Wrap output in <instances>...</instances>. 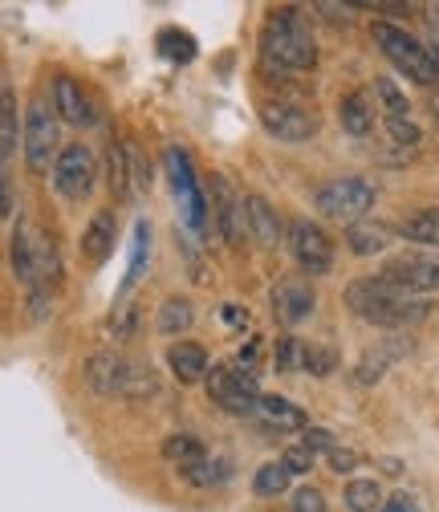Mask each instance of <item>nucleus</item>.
I'll list each match as a JSON object with an SVG mask.
<instances>
[{
  "mask_svg": "<svg viewBox=\"0 0 439 512\" xmlns=\"http://www.w3.org/2000/svg\"><path fill=\"white\" fill-rule=\"evenodd\" d=\"M342 297H346L350 313H358L362 322L383 326V330H407V326H419L423 317L431 313V301H427V297L403 293V289L391 285L387 277H362V281H350Z\"/></svg>",
  "mask_w": 439,
  "mask_h": 512,
  "instance_id": "1",
  "label": "nucleus"
},
{
  "mask_svg": "<svg viewBox=\"0 0 439 512\" xmlns=\"http://www.w3.org/2000/svg\"><path fill=\"white\" fill-rule=\"evenodd\" d=\"M261 53L273 70H313L318 66V45H313L305 21L293 13V9H273L269 21H265V33H261Z\"/></svg>",
  "mask_w": 439,
  "mask_h": 512,
  "instance_id": "2",
  "label": "nucleus"
},
{
  "mask_svg": "<svg viewBox=\"0 0 439 512\" xmlns=\"http://www.w3.org/2000/svg\"><path fill=\"white\" fill-rule=\"evenodd\" d=\"M86 382L98 395H127V399L159 395V378L143 362H131L114 350H98L86 358Z\"/></svg>",
  "mask_w": 439,
  "mask_h": 512,
  "instance_id": "3",
  "label": "nucleus"
},
{
  "mask_svg": "<svg viewBox=\"0 0 439 512\" xmlns=\"http://www.w3.org/2000/svg\"><path fill=\"white\" fill-rule=\"evenodd\" d=\"M370 37H374V45H379L395 61L399 74H407L419 86H439V53L431 45L415 41L407 29H399L391 21H374L370 25Z\"/></svg>",
  "mask_w": 439,
  "mask_h": 512,
  "instance_id": "4",
  "label": "nucleus"
},
{
  "mask_svg": "<svg viewBox=\"0 0 439 512\" xmlns=\"http://www.w3.org/2000/svg\"><path fill=\"white\" fill-rule=\"evenodd\" d=\"M57 143H61V118L45 98H29L25 110V131H21V147H25V163L33 171H53L57 163Z\"/></svg>",
  "mask_w": 439,
  "mask_h": 512,
  "instance_id": "5",
  "label": "nucleus"
},
{
  "mask_svg": "<svg viewBox=\"0 0 439 512\" xmlns=\"http://www.w3.org/2000/svg\"><path fill=\"white\" fill-rule=\"evenodd\" d=\"M313 208L330 220H346V224H358L370 208H374V183L358 179V175H342V179H330L313 191Z\"/></svg>",
  "mask_w": 439,
  "mask_h": 512,
  "instance_id": "6",
  "label": "nucleus"
},
{
  "mask_svg": "<svg viewBox=\"0 0 439 512\" xmlns=\"http://www.w3.org/2000/svg\"><path fill=\"white\" fill-rule=\"evenodd\" d=\"M49 179H53V191H57L61 200H70V204L90 200V191H94V183H98V159H94V151H90L86 143L61 147V155H57Z\"/></svg>",
  "mask_w": 439,
  "mask_h": 512,
  "instance_id": "7",
  "label": "nucleus"
},
{
  "mask_svg": "<svg viewBox=\"0 0 439 512\" xmlns=\"http://www.w3.org/2000/svg\"><path fill=\"white\" fill-rule=\"evenodd\" d=\"M208 395L220 411H232V415H253L257 403H261V387H257V374L248 370H232V366H216L208 370Z\"/></svg>",
  "mask_w": 439,
  "mask_h": 512,
  "instance_id": "8",
  "label": "nucleus"
},
{
  "mask_svg": "<svg viewBox=\"0 0 439 512\" xmlns=\"http://www.w3.org/2000/svg\"><path fill=\"white\" fill-rule=\"evenodd\" d=\"M289 252L301 265V273H309V277H322L334 269V240L326 236V228H318L305 216H297L289 224Z\"/></svg>",
  "mask_w": 439,
  "mask_h": 512,
  "instance_id": "9",
  "label": "nucleus"
},
{
  "mask_svg": "<svg viewBox=\"0 0 439 512\" xmlns=\"http://www.w3.org/2000/svg\"><path fill=\"white\" fill-rule=\"evenodd\" d=\"M391 285H399L403 293H435L439 289V256H427V252H399L383 265V273Z\"/></svg>",
  "mask_w": 439,
  "mask_h": 512,
  "instance_id": "10",
  "label": "nucleus"
},
{
  "mask_svg": "<svg viewBox=\"0 0 439 512\" xmlns=\"http://www.w3.org/2000/svg\"><path fill=\"white\" fill-rule=\"evenodd\" d=\"M261 126L281 143H305V139L318 135V118H313L309 110H301V106H293V102H265L261 106Z\"/></svg>",
  "mask_w": 439,
  "mask_h": 512,
  "instance_id": "11",
  "label": "nucleus"
},
{
  "mask_svg": "<svg viewBox=\"0 0 439 512\" xmlns=\"http://www.w3.org/2000/svg\"><path fill=\"white\" fill-rule=\"evenodd\" d=\"M49 90H53V110H57L61 122H70V126H94L98 110H94L90 94H86L70 74H57Z\"/></svg>",
  "mask_w": 439,
  "mask_h": 512,
  "instance_id": "12",
  "label": "nucleus"
},
{
  "mask_svg": "<svg viewBox=\"0 0 439 512\" xmlns=\"http://www.w3.org/2000/svg\"><path fill=\"white\" fill-rule=\"evenodd\" d=\"M273 313H277L281 326H301L305 317L313 313V289L305 281H297V277L277 281L273 285Z\"/></svg>",
  "mask_w": 439,
  "mask_h": 512,
  "instance_id": "13",
  "label": "nucleus"
},
{
  "mask_svg": "<svg viewBox=\"0 0 439 512\" xmlns=\"http://www.w3.org/2000/svg\"><path fill=\"white\" fill-rule=\"evenodd\" d=\"M240 220H244V232L253 236L261 248H277V240H281V220H277V212L269 208V200L244 196V200H240Z\"/></svg>",
  "mask_w": 439,
  "mask_h": 512,
  "instance_id": "14",
  "label": "nucleus"
},
{
  "mask_svg": "<svg viewBox=\"0 0 439 512\" xmlns=\"http://www.w3.org/2000/svg\"><path fill=\"white\" fill-rule=\"evenodd\" d=\"M407 350H411V346H407V342H395V338H387V342H379V346H370V350L358 358L354 378L362 382V387H370V382H379V378H383Z\"/></svg>",
  "mask_w": 439,
  "mask_h": 512,
  "instance_id": "15",
  "label": "nucleus"
},
{
  "mask_svg": "<svg viewBox=\"0 0 439 512\" xmlns=\"http://www.w3.org/2000/svg\"><path fill=\"white\" fill-rule=\"evenodd\" d=\"M167 366H171V374H175L179 382H204L208 370H212L208 350L196 346V342H175V346L167 350Z\"/></svg>",
  "mask_w": 439,
  "mask_h": 512,
  "instance_id": "16",
  "label": "nucleus"
},
{
  "mask_svg": "<svg viewBox=\"0 0 439 512\" xmlns=\"http://www.w3.org/2000/svg\"><path fill=\"white\" fill-rule=\"evenodd\" d=\"M114 216L110 212H98L90 224H86V232H82V256L90 265H102L106 256L114 252Z\"/></svg>",
  "mask_w": 439,
  "mask_h": 512,
  "instance_id": "17",
  "label": "nucleus"
},
{
  "mask_svg": "<svg viewBox=\"0 0 439 512\" xmlns=\"http://www.w3.org/2000/svg\"><path fill=\"white\" fill-rule=\"evenodd\" d=\"M338 118H342V126H346L354 139H362V135L374 131V110H370L366 94H358V90L342 94V102H338Z\"/></svg>",
  "mask_w": 439,
  "mask_h": 512,
  "instance_id": "18",
  "label": "nucleus"
},
{
  "mask_svg": "<svg viewBox=\"0 0 439 512\" xmlns=\"http://www.w3.org/2000/svg\"><path fill=\"white\" fill-rule=\"evenodd\" d=\"M346 244H350V252H354V256H379V252L391 244V228L358 220V224H350V228H346Z\"/></svg>",
  "mask_w": 439,
  "mask_h": 512,
  "instance_id": "19",
  "label": "nucleus"
},
{
  "mask_svg": "<svg viewBox=\"0 0 439 512\" xmlns=\"http://www.w3.org/2000/svg\"><path fill=\"white\" fill-rule=\"evenodd\" d=\"M399 236L423 248H439V208H419L399 224Z\"/></svg>",
  "mask_w": 439,
  "mask_h": 512,
  "instance_id": "20",
  "label": "nucleus"
},
{
  "mask_svg": "<svg viewBox=\"0 0 439 512\" xmlns=\"http://www.w3.org/2000/svg\"><path fill=\"white\" fill-rule=\"evenodd\" d=\"M212 196H216V220H220L224 240H236L240 236V200L232 196V187H228L224 175L212 179Z\"/></svg>",
  "mask_w": 439,
  "mask_h": 512,
  "instance_id": "21",
  "label": "nucleus"
},
{
  "mask_svg": "<svg viewBox=\"0 0 439 512\" xmlns=\"http://www.w3.org/2000/svg\"><path fill=\"white\" fill-rule=\"evenodd\" d=\"M21 143V122H17V94L0 82V159H9Z\"/></svg>",
  "mask_w": 439,
  "mask_h": 512,
  "instance_id": "22",
  "label": "nucleus"
},
{
  "mask_svg": "<svg viewBox=\"0 0 439 512\" xmlns=\"http://www.w3.org/2000/svg\"><path fill=\"white\" fill-rule=\"evenodd\" d=\"M192 322H196V309H192V301L171 297V301H163V305H159L155 330H159V334H167V338H175V334H187V330H192Z\"/></svg>",
  "mask_w": 439,
  "mask_h": 512,
  "instance_id": "23",
  "label": "nucleus"
},
{
  "mask_svg": "<svg viewBox=\"0 0 439 512\" xmlns=\"http://www.w3.org/2000/svg\"><path fill=\"white\" fill-rule=\"evenodd\" d=\"M257 415H261L269 427H289V431L305 427V411H301L297 403L281 399V395H261V403H257Z\"/></svg>",
  "mask_w": 439,
  "mask_h": 512,
  "instance_id": "24",
  "label": "nucleus"
},
{
  "mask_svg": "<svg viewBox=\"0 0 439 512\" xmlns=\"http://www.w3.org/2000/svg\"><path fill=\"white\" fill-rule=\"evenodd\" d=\"M179 472H183L187 484H196V488H216V484H224V480L232 476L228 460H216V456H204V460H196V464L179 468Z\"/></svg>",
  "mask_w": 439,
  "mask_h": 512,
  "instance_id": "25",
  "label": "nucleus"
},
{
  "mask_svg": "<svg viewBox=\"0 0 439 512\" xmlns=\"http://www.w3.org/2000/svg\"><path fill=\"white\" fill-rule=\"evenodd\" d=\"M342 504H346V512H379L383 508V488L374 480H350L346 492H342Z\"/></svg>",
  "mask_w": 439,
  "mask_h": 512,
  "instance_id": "26",
  "label": "nucleus"
},
{
  "mask_svg": "<svg viewBox=\"0 0 439 512\" xmlns=\"http://www.w3.org/2000/svg\"><path fill=\"white\" fill-rule=\"evenodd\" d=\"M163 456H167V460H175L179 468H187V464H196V460H204L208 452H204V443H200V435H192V431H179V435H171V439L163 443Z\"/></svg>",
  "mask_w": 439,
  "mask_h": 512,
  "instance_id": "27",
  "label": "nucleus"
},
{
  "mask_svg": "<svg viewBox=\"0 0 439 512\" xmlns=\"http://www.w3.org/2000/svg\"><path fill=\"white\" fill-rule=\"evenodd\" d=\"M289 480H293V472H289L281 460H273V464H261V468H257L253 492H257V496H285V492H289Z\"/></svg>",
  "mask_w": 439,
  "mask_h": 512,
  "instance_id": "28",
  "label": "nucleus"
},
{
  "mask_svg": "<svg viewBox=\"0 0 439 512\" xmlns=\"http://www.w3.org/2000/svg\"><path fill=\"white\" fill-rule=\"evenodd\" d=\"M334 366H338V350L334 346H301V370H309L313 378H326V374H334Z\"/></svg>",
  "mask_w": 439,
  "mask_h": 512,
  "instance_id": "29",
  "label": "nucleus"
},
{
  "mask_svg": "<svg viewBox=\"0 0 439 512\" xmlns=\"http://www.w3.org/2000/svg\"><path fill=\"white\" fill-rule=\"evenodd\" d=\"M374 94H379V102H383V110H387V122H391V118H411V102H407V94H403L391 78L374 82Z\"/></svg>",
  "mask_w": 439,
  "mask_h": 512,
  "instance_id": "30",
  "label": "nucleus"
},
{
  "mask_svg": "<svg viewBox=\"0 0 439 512\" xmlns=\"http://www.w3.org/2000/svg\"><path fill=\"white\" fill-rule=\"evenodd\" d=\"M159 53H163V57H171V61H187V57L196 53V45H192V37H187V33L167 29V33L159 37Z\"/></svg>",
  "mask_w": 439,
  "mask_h": 512,
  "instance_id": "31",
  "label": "nucleus"
},
{
  "mask_svg": "<svg viewBox=\"0 0 439 512\" xmlns=\"http://www.w3.org/2000/svg\"><path fill=\"white\" fill-rule=\"evenodd\" d=\"M110 187H114V196H127V187H131V171H127V159H122L118 143L110 147Z\"/></svg>",
  "mask_w": 439,
  "mask_h": 512,
  "instance_id": "32",
  "label": "nucleus"
},
{
  "mask_svg": "<svg viewBox=\"0 0 439 512\" xmlns=\"http://www.w3.org/2000/svg\"><path fill=\"white\" fill-rule=\"evenodd\" d=\"M289 512H326V496L318 488H297L289 500Z\"/></svg>",
  "mask_w": 439,
  "mask_h": 512,
  "instance_id": "33",
  "label": "nucleus"
},
{
  "mask_svg": "<svg viewBox=\"0 0 439 512\" xmlns=\"http://www.w3.org/2000/svg\"><path fill=\"white\" fill-rule=\"evenodd\" d=\"M297 366H301V342L285 334V338L277 342V370L289 374V370H297Z\"/></svg>",
  "mask_w": 439,
  "mask_h": 512,
  "instance_id": "34",
  "label": "nucleus"
},
{
  "mask_svg": "<svg viewBox=\"0 0 439 512\" xmlns=\"http://www.w3.org/2000/svg\"><path fill=\"white\" fill-rule=\"evenodd\" d=\"M301 447H309V452H322V456H330L334 452V435L326 431V427H305V435H301Z\"/></svg>",
  "mask_w": 439,
  "mask_h": 512,
  "instance_id": "35",
  "label": "nucleus"
},
{
  "mask_svg": "<svg viewBox=\"0 0 439 512\" xmlns=\"http://www.w3.org/2000/svg\"><path fill=\"white\" fill-rule=\"evenodd\" d=\"M281 464H285L293 476H301V472H309V468H313V452H309V447H301V443H293V447H285Z\"/></svg>",
  "mask_w": 439,
  "mask_h": 512,
  "instance_id": "36",
  "label": "nucleus"
},
{
  "mask_svg": "<svg viewBox=\"0 0 439 512\" xmlns=\"http://www.w3.org/2000/svg\"><path fill=\"white\" fill-rule=\"evenodd\" d=\"M387 131H391V139H395L399 147H415V143H419V126H415L411 118H391Z\"/></svg>",
  "mask_w": 439,
  "mask_h": 512,
  "instance_id": "37",
  "label": "nucleus"
},
{
  "mask_svg": "<svg viewBox=\"0 0 439 512\" xmlns=\"http://www.w3.org/2000/svg\"><path fill=\"white\" fill-rule=\"evenodd\" d=\"M326 464H330V472L346 476V472H354V468H358V452H350V447H334V452L326 456Z\"/></svg>",
  "mask_w": 439,
  "mask_h": 512,
  "instance_id": "38",
  "label": "nucleus"
},
{
  "mask_svg": "<svg viewBox=\"0 0 439 512\" xmlns=\"http://www.w3.org/2000/svg\"><path fill=\"white\" fill-rule=\"evenodd\" d=\"M379 512H423V508H419V500H415L411 492H395V496H387V500H383V508H379Z\"/></svg>",
  "mask_w": 439,
  "mask_h": 512,
  "instance_id": "39",
  "label": "nucleus"
},
{
  "mask_svg": "<svg viewBox=\"0 0 439 512\" xmlns=\"http://www.w3.org/2000/svg\"><path fill=\"white\" fill-rule=\"evenodd\" d=\"M257 358H261V338H253V342H244V346H240V362H244V366H248V362H257Z\"/></svg>",
  "mask_w": 439,
  "mask_h": 512,
  "instance_id": "40",
  "label": "nucleus"
},
{
  "mask_svg": "<svg viewBox=\"0 0 439 512\" xmlns=\"http://www.w3.org/2000/svg\"><path fill=\"white\" fill-rule=\"evenodd\" d=\"M427 25H431V49L439 53V13H431V17H427Z\"/></svg>",
  "mask_w": 439,
  "mask_h": 512,
  "instance_id": "41",
  "label": "nucleus"
},
{
  "mask_svg": "<svg viewBox=\"0 0 439 512\" xmlns=\"http://www.w3.org/2000/svg\"><path fill=\"white\" fill-rule=\"evenodd\" d=\"M224 317H228V322H232V326H240V322H244V313H240V309H232V305L224 309Z\"/></svg>",
  "mask_w": 439,
  "mask_h": 512,
  "instance_id": "42",
  "label": "nucleus"
}]
</instances>
